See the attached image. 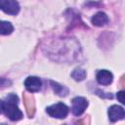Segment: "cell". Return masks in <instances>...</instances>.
Wrapping results in <instances>:
<instances>
[{
  "mask_svg": "<svg viewBox=\"0 0 125 125\" xmlns=\"http://www.w3.org/2000/svg\"><path fill=\"white\" fill-rule=\"evenodd\" d=\"M87 106H88V101L84 97H75L72 100L71 112L75 116H80L81 114L84 113Z\"/></svg>",
  "mask_w": 125,
  "mask_h": 125,
  "instance_id": "3",
  "label": "cell"
},
{
  "mask_svg": "<svg viewBox=\"0 0 125 125\" xmlns=\"http://www.w3.org/2000/svg\"><path fill=\"white\" fill-rule=\"evenodd\" d=\"M3 109H4V101L0 100V113H3Z\"/></svg>",
  "mask_w": 125,
  "mask_h": 125,
  "instance_id": "14",
  "label": "cell"
},
{
  "mask_svg": "<svg viewBox=\"0 0 125 125\" xmlns=\"http://www.w3.org/2000/svg\"><path fill=\"white\" fill-rule=\"evenodd\" d=\"M46 112L54 118L63 119L68 114V107L62 103H58L46 107Z\"/></svg>",
  "mask_w": 125,
  "mask_h": 125,
  "instance_id": "2",
  "label": "cell"
},
{
  "mask_svg": "<svg viewBox=\"0 0 125 125\" xmlns=\"http://www.w3.org/2000/svg\"><path fill=\"white\" fill-rule=\"evenodd\" d=\"M86 75H87L86 70L83 69V68H81V67L75 68V69L72 71V73H71V77H72L75 81H82V80H84V79L86 78Z\"/></svg>",
  "mask_w": 125,
  "mask_h": 125,
  "instance_id": "11",
  "label": "cell"
},
{
  "mask_svg": "<svg viewBox=\"0 0 125 125\" xmlns=\"http://www.w3.org/2000/svg\"><path fill=\"white\" fill-rule=\"evenodd\" d=\"M11 84H12V82H11L10 80H8L7 78L0 77V89H3V88H6V87H9Z\"/></svg>",
  "mask_w": 125,
  "mask_h": 125,
  "instance_id": "12",
  "label": "cell"
},
{
  "mask_svg": "<svg viewBox=\"0 0 125 125\" xmlns=\"http://www.w3.org/2000/svg\"><path fill=\"white\" fill-rule=\"evenodd\" d=\"M96 79L97 82L101 85H109L113 80V75L109 70L102 69L97 72Z\"/></svg>",
  "mask_w": 125,
  "mask_h": 125,
  "instance_id": "7",
  "label": "cell"
},
{
  "mask_svg": "<svg viewBox=\"0 0 125 125\" xmlns=\"http://www.w3.org/2000/svg\"><path fill=\"white\" fill-rule=\"evenodd\" d=\"M14 27L11 22L0 21V34L1 35H9L13 32Z\"/></svg>",
  "mask_w": 125,
  "mask_h": 125,
  "instance_id": "10",
  "label": "cell"
},
{
  "mask_svg": "<svg viewBox=\"0 0 125 125\" xmlns=\"http://www.w3.org/2000/svg\"><path fill=\"white\" fill-rule=\"evenodd\" d=\"M107 113H108V118L111 122H116L118 120H121V119L124 118V115H125L123 107L119 106V105H116V104L111 105L108 108Z\"/></svg>",
  "mask_w": 125,
  "mask_h": 125,
  "instance_id": "6",
  "label": "cell"
},
{
  "mask_svg": "<svg viewBox=\"0 0 125 125\" xmlns=\"http://www.w3.org/2000/svg\"><path fill=\"white\" fill-rule=\"evenodd\" d=\"M41 86H42V82L40 78L36 76H28L24 80V87L30 93H35L40 91Z\"/></svg>",
  "mask_w": 125,
  "mask_h": 125,
  "instance_id": "5",
  "label": "cell"
},
{
  "mask_svg": "<svg viewBox=\"0 0 125 125\" xmlns=\"http://www.w3.org/2000/svg\"><path fill=\"white\" fill-rule=\"evenodd\" d=\"M18 103L12 101H4V109L3 113L12 121H18L22 118V112L17 105Z\"/></svg>",
  "mask_w": 125,
  "mask_h": 125,
  "instance_id": "1",
  "label": "cell"
},
{
  "mask_svg": "<svg viewBox=\"0 0 125 125\" xmlns=\"http://www.w3.org/2000/svg\"><path fill=\"white\" fill-rule=\"evenodd\" d=\"M91 21L96 26H104L108 22V17L104 12H98L93 16Z\"/></svg>",
  "mask_w": 125,
  "mask_h": 125,
  "instance_id": "8",
  "label": "cell"
},
{
  "mask_svg": "<svg viewBox=\"0 0 125 125\" xmlns=\"http://www.w3.org/2000/svg\"><path fill=\"white\" fill-rule=\"evenodd\" d=\"M50 84L53 88V90L55 91V93L61 97H65L67 94H68V89L62 85H60L59 83L57 82H54V81H50Z\"/></svg>",
  "mask_w": 125,
  "mask_h": 125,
  "instance_id": "9",
  "label": "cell"
},
{
  "mask_svg": "<svg viewBox=\"0 0 125 125\" xmlns=\"http://www.w3.org/2000/svg\"><path fill=\"white\" fill-rule=\"evenodd\" d=\"M117 100L121 103V104H124L125 102H124V91H120V92H118L117 93Z\"/></svg>",
  "mask_w": 125,
  "mask_h": 125,
  "instance_id": "13",
  "label": "cell"
},
{
  "mask_svg": "<svg viewBox=\"0 0 125 125\" xmlns=\"http://www.w3.org/2000/svg\"><path fill=\"white\" fill-rule=\"evenodd\" d=\"M0 10L8 15H17L20 12V4L16 0H0Z\"/></svg>",
  "mask_w": 125,
  "mask_h": 125,
  "instance_id": "4",
  "label": "cell"
}]
</instances>
